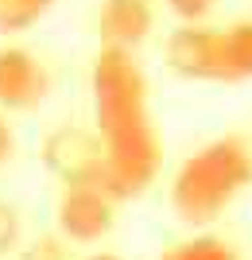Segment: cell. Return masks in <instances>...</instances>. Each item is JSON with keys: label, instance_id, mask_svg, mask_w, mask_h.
Listing matches in <instances>:
<instances>
[{"label": "cell", "instance_id": "7c38bea8", "mask_svg": "<svg viewBox=\"0 0 252 260\" xmlns=\"http://www.w3.org/2000/svg\"><path fill=\"white\" fill-rule=\"evenodd\" d=\"M167 8L175 12L178 20L198 23V20H202V16H206L209 8H213V0H167Z\"/></svg>", "mask_w": 252, "mask_h": 260}, {"label": "cell", "instance_id": "277c9868", "mask_svg": "<svg viewBox=\"0 0 252 260\" xmlns=\"http://www.w3.org/2000/svg\"><path fill=\"white\" fill-rule=\"evenodd\" d=\"M43 163L62 186H101L105 190V144L89 128H55L43 140Z\"/></svg>", "mask_w": 252, "mask_h": 260}, {"label": "cell", "instance_id": "30bf717a", "mask_svg": "<svg viewBox=\"0 0 252 260\" xmlns=\"http://www.w3.org/2000/svg\"><path fill=\"white\" fill-rule=\"evenodd\" d=\"M16 249H20V214H16V206L0 202V256Z\"/></svg>", "mask_w": 252, "mask_h": 260}, {"label": "cell", "instance_id": "8992f818", "mask_svg": "<svg viewBox=\"0 0 252 260\" xmlns=\"http://www.w3.org/2000/svg\"><path fill=\"white\" fill-rule=\"evenodd\" d=\"M51 74L27 47H0V109L27 113L47 98Z\"/></svg>", "mask_w": 252, "mask_h": 260}, {"label": "cell", "instance_id": "9c48e42d", "mask_svg": "<svg viewBox=\"0 0 252 260\" xmlns=\"http://www.w3.org/2000/svg\"><path fill=\"white\" fill-rule=\"evenodd\" d=\"M159 260H241V256L221 237H190V241H178L175 249H167Z\"/></svg>", "mask_w": 252, "mask_h": 260}, {"label": "cell", "instance_id": "5b68a950", "mask_svg": "<svg viewBox=\"0 0 252 260\" xmlns=\"http://www.w3.org/2000/svg\"><path fill=\"white\" fill-rule=\"evenodd\" d=\"M58 233L74 245H93L113 229L117 221V198L101 186H62L55 206Z\"/></svg>", "mask_w": 252, "mask_h": 260}, {"label": "cell", "instance_id": "5bb4252c", "mask_svg": "<svg viewBox=\"0 0 252 260\" xmlns=\"http://www.w3.org/2000/svg\"><path fill=\"white\" fill-rule=\"evenodd\" d=\"M89 260H117V256H105V252H101V256H89Z\"/></svg>", "mask_w": 252, "mask_h": 260}, {"label": "cell", "instance_id": "6da1fadb", "mask_svg": "<svg viewBox=\"0 0 252 260\" xmlns=\"http://www.w3.org/2000/svg\"><path fill=\"white\" fill-rule=\"evenodd\" d=\"M93 117L105 144V194L140 198L159 175L163 144L148 113V78L132 51L101 47L93 62Z\"/></svg>", "mask_w": 252, "mask_h": 260}, {"label": "cell", "instance_id": "ba28073f", "mask_svg": "<svg viewBox=\"0 0 252 260\" xmlns=\"http://www.w3.org/2000/svg\"><path fill=\"white\" fill-rule=\"evenodd\" d=\"M55 0H0V35H20L51 12Z\"/></svg>", "mask_w": 252, "mask_h": 260}, {"label": "cell", "instance_id": "3957f363", "mask_svg": "<svg viewBox=\"0 0 252 260\" xmlns=\"http://www.w3.org/2000/svg\"><path fill=\"white\" fill-rule=\"evenodd\" d=\"M167 70L187 82H248L252 78V20L233 27H175L167 35Z\"/></svg>", "mask_w": 252, "mask_h": 260}, {"label": "cell", "instance_id": "4fadbf2b", "mask_svg": "<svg viewBox=\"0 0 252 260\" xmlns=\"http://www.w3.org/2000/svg\"><path fill=\"white\" fill-rule=\"evenodd\" d=\"M12 148H16V136H12V128H8V120L0 117V163H8Z\"/></svg>", "mask_w": 252, "mask_h": 260}, {"label": "cell", "instance_id": "8fae6325", "mask_svg": "<svg viewBox=\"0 0 252 260\" xmlns=\"http://www.w3.org/2000/svg\"><path fill=\"white\" fill-rule=\"evenodd\" d=\"M20 260H70V256H66V245L58 237H35L31 245L20 249Z\"/></svg>", "mask_w": 252, "mask_h": 260}, {"label": "cell", "instance_id": "52a82bcc", "mask_svg": "<svg viewBox=\"0 0 252 260\" xmlns=\"http://www.w3.org/2000/svg\"><path fill=\"white\" fill-rule=\"evenodd\" d=\"M152 27H155L152 0H105L97 8V35L105 39V47L136 51L152 35Z\"/></svg>", "mask_w": 252, "mask_h": 260}, {"label": "cell", "instance_id": "7a4b0ae2", "mask_svg": "<svg viewBox=\"0 0 252 260\" xmlns=\"http://www.w3.org/2000/svg\"><path fill=\"white\" fill-rule=\"evenodd\" d=\"M252 186V144L218 136L178 163L171 179V206L187 225H209Z\"/></svg>", "mask_w": 252, "mask_h": 260}]
</instances>
